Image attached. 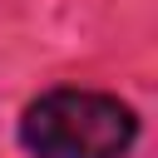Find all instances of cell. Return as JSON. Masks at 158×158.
Returning <instances> with one entry per match:
<instances>
[{
	"mask_svg": "<svg viewBox=\"0 0 158 158\" xmlns=\"http://www.w3.org/2000/svg\"><path fill=\"white\" fill-rule=\"evenodd\" d=\"M20 138L35 158H123L138 138V118L114 94L54 89L25 109Z\"/></svg>",
	"mask_w": 158,
	"mask_h": 158,
	"instance_id": "cell-1",
	"label": "cell"
}]
</instances>
